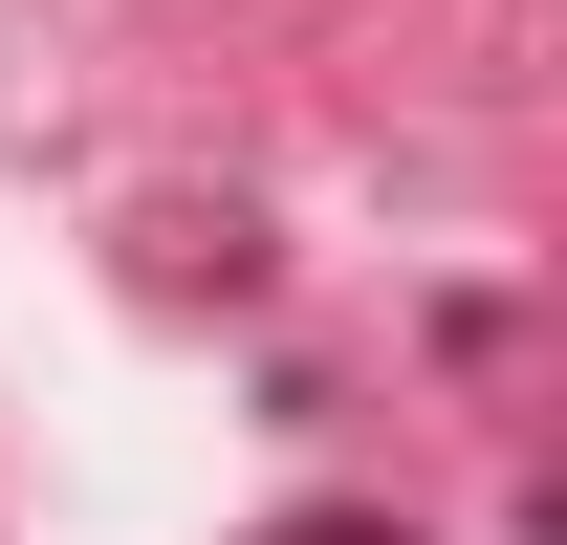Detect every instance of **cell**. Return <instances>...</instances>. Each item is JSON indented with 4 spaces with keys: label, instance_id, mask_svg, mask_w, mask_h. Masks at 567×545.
<instances>
[{
    "label": "cell",
    "instance_id": "obj_1",
    "mask_svg": "<svg viewBox=\"0 0 567 545\" xmlns=\"http://www.w3.org/2000/svg\"><path fill=\"white\" fill-rule=\"evenodd\" d=\"M262 545H415V524H371V502H306V524H262Z\"/></svg>",
    "mask_w": 567,
    "mask_h": 545
}]
</instances>
